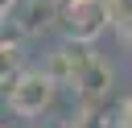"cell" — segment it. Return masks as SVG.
Returning <instances> with one entry per match:
<instances>
[{
  "label": "cell",
  "instance_id": "6da1fadb",
  "mask_svg": "<svg viewBox=\"0 0 132 128\" xmlns=\"http://www.w3.org/2000/svg\"><path fill=\"white\" fill-rule=\"evenodd\" d=\"M54 87H58V83H54L45 70H25L21 83L8 91V107H12L16 116H25V120L45 116L50 103H54Z\"/></svg>",
  "mask_w": 132,
  "mask_h": 128
},
{
  "label": "cell",
  "instance_id": "7a4b0ae2",
  "mask_svg": "<svg viewBox=\"0 0 132 128\" xmlns=\"http://www.w3.org/2000/svg\"><path fill=\"white\" fill-rule=\"evenodd\" d=\"M107 25H111L107 0H70V8L62 12L66 41H82V45H91V41H95Z\"/></svg>",
  "mask_w": 132,
  "mask_h": 128
},
{
  "label": "cell",
  "instance_id": "3957f363",
  "mask_svg": "<svg viewBox=\"0 0 132 128\" xmlns=\"http://www.w3.org/2000/svg\"><path fill=\"white\" fill-rule=\"evenodd\" d=\"M91 62H95L91 45H82V41H62L58 50H50V58H45V74H50L58 87H74L78 74H82Z\"/></svg>",
  "mask_w": 132,
  "mask_h": 128
},
{
  "label": "cell",
  "instance_id": "277c9868",
  "mask_svg": "<svg viewBox=\"0 0 132 128\" xmlns=\"http://www.w3.org/2000/svg\"><path fill=\"white\" fill-rule=\"evenodd\" d=\"M107 95H111V66L95 58V62L78 74L74 99H78V107H107Z\"/></svg>",
  "mask_w": 132,
  "mask_h": 128
},
{
  "label": "cell",
  "instance_id": "5b68a950",
  "mask_svg": "<svg viewBox=\"0 0 132 128\" xmlns=\"http://www.w3.org/2000/svg\"><path fill=\"white\" fill-rule=\"evenodd\" d=\"M66 8H70V0H25L16 8V25H21L25 37H33V33H41L50 25H62Z\"/></svg>",
  "mask_w": 132,
  "mask_h": 128
},
{
  "label": "cell",
  "instance_id": "8992f818",
  "mask_svg": "<svg viewBox=\"0 0 132 128\" xmlns=\"http://www.w3.org/2000/svg\"><path fill=\"white\" fill-rule=\"evenodd\" d=\"M70 128H107V107H78L70 116Z\"/></svg>",
  "mask_w": 132,
  "mask_h": 128
},
{
  "label": "cell",
  "instance_id": "52a82bcc",
  "mask_svg": "<svg viewBox=\"0 0 132 128\" xmlns=\"http://www.w3.org/2000/svg\"><path fill=\"white\" fill-rule=\"evenodd\" d=\"M107 12H111V25H120L132 12V0H107Z\"/></svg>",
  "mask_w": 132,
  "mask_h": 128
},
{
  "label": "cell",
  "instance_id": "ba28073f",
  "mask_svg": "<svg viewBox=\"0 0 132 128\" xmlns=\"http://www.w3.org/2000/svg\"><path fill=\"white\" fill-rule=\"evenodd\" d=\"M120 128H132V95L120 103Z\"/></svg>",
  "mask_w": 132,
  "mask_h": 128
},
{
  "label": "cell",
  "instance_id": "9c48e42d",
  "mask_svg": "<svg viewBox=\"0 0 132 128\" xmlns=\"http://www.w3.org/2000/svg\"><path fill=\"white\" fill-rule=\"evenodd\" d=\"M116 29H120V37H124V41H132V12H128V17H124Z\"/></svg>",
  "mask_w": 132,
  "mask_h": 128
}]
</instances>
